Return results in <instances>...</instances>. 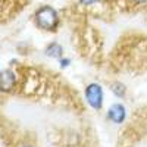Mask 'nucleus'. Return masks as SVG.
Instances as JSON below:
<instances>
[{
    "instance_id": "0eeeda50",
    "label": "nucleus",
    "mask_w": 147,
    "mask_h": 147,
    "mask_svg": "<svg viewBox=\"0 0 147 147\" xmlns=\"http://www.w3.org/2000/svg\"><path fill=\"white\" fill-rule=\"evenodd\" d=\"M102 0H77V3L82 7H88V6H94L97 3H100Z\"/></svg>"
},
{
    "instance_id": "f257e3e1",
    "label": "nucleus",
    "mask_w": 147,
    "mask_h": 147,
    "mask_svg": "<svg viewBox=\"0 0 147 147\" xmlns=\"http://www.w3.org/2000/svg\"><path fill=\"white\" fill-rule=\"evenodd\" d=\"M32 21L37 28L46 32H56L62 22L59 12L50 5H41L37 7L32 15Z\"/></svg>"
},
{
    "instance_id": "6e6552de",
    "label": "nucleus",
    "mask_w": 147,
    "mask_h": 147,
    "mask_svg": "<svg viewBox=\"0 0 147 147\" xmlns=\"http://www.w3.org/2000/svg\"><path fill=\"white\" fill-rule=\"evenodd\" d=\"M59 66L62 68V69H66L69 65H71V57H66V56H63V57H60L59 60Z\"/></svg>"
},
{
    "instance_id": "39448f33",
    "label": "nucleus",
    "mask_w": 147,
    "mask_h": 147,
    "mask_svg": "<svg viewBox=\"0 0 147 147\" xmlns=\"http://www.w3.org/2000/svg\"><path fill=\"white\" fill-rule=\"evenodd\" d=\"M44 55H46L47 57L56 59V60H59L60 57L65 56V55H63V47H62V44L57 43V41L49 43V44L46 46V49H44Z\"/></svg>"
},
{
    "instance_id": "423d86ee",
    "label": "nucleus",
    "mask_w": 147,
    "mask_h": 147,
    "mask_svg": "<svg viewBox=\"0 0 147 147\" xmlns=\"http://www.w3.org/2000/svg\"><path fill=\"white\" fill-rule=\"evenodd\" d=\"M109 90L116 99H121V100H124L127 97V94H128L127 85L124 82H121V81H110L109 82Z\"/></svg>"
},
{
    "instance_id": "f03ea898",
    "label": "nucleus",
    "mask_w": 147,
    "mask_h": 147,
    "mask_svg": "<svg viewBox=\"0 0 147 147\" xmlns=\"http://www.w3.org/2000/svg\"><path fill=\"white\" fill-rule=\"evenodd\" d=\"M84 99L90 109L100 112L105 106V88L100 82H88L84 87Z\"/></svg>"
},
{
    "instance_id": "9b49d317",
    "label": "nucleus",
    "mask_w": 147,
    "mask_h": 147,
    "mask_svg": "<svg viewBox=\"0 0 147 147\" xmlns=\"http://www.w3.org/2000/svg\"><path fill=\"white\" fill-rule=\"evenodd\" d=\"M21 147H34V146H30V144H27V146H21Z\"/></svg>"
},
{
    "instance_id": "7ed1b4c3",
    "label": "nucleus",
    "mask_w": 147,
    "mask_h": 147,
    "mask_svg": "<svg viewBox=\"0 0 147 147\" xmlns=\"http://www.w3.org/2000/svg\"><path fill=\"white\" fill-rule=\"evenodd\" d=\"M127 118H128V110H127L125 105L121 103V102L112 103L106 110V119L109 122H112V124H115V125L124 124L127 121Z\"/></svg>"
},
{
    "instance_id": "1a4fd4ad",
    "label": "nucleus",
    "mask_w": 147,
    "mask_h": 147,
    "mask_svg": "<svg viewBox=\"0 0 147 147\" xmlns=\"http://www.w3.org/2000/svg\"><path fill=\"white\" fill-rule=\"evenodd\" d=\"M129 2L132 5H136V6H144V5H147V0H129Z\"/></svg>"
},
{
    "instance_id": "20e7f679",
    "label": "nucleus",
    "mask_w": 147,
    "mask_h": 147,
    "mask_svg": "<svg viewBox=\"0 0 147 147\" xmlns=\"http://www.w3.org/2000/svg\"><path fill=\"white\" fill-rule=\"evenodd\" d=\"M16 84V75L12 69H5L0 72V91L9 93L15 88Z\"/></svg>"
},
{
    "instance_id": "9d476101",
    "label": "nucleus",
    "mask_w": 147,
    "mask_h": 147,
    "mask_svg": "<svg viewBox=\"0 0 147 147\" xmlns=\"http://www.w3.org/2000/svg\"><path fill=\"white\" fill-rule=\"evenodd\" d=\"M2 9H3V0H0V15H2Z\"/></svg>"
}]
</instances>
